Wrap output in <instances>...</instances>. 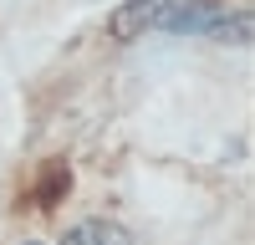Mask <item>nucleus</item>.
Instances as JSON below:
<instances>
[{
  "label": "nucleus",
  "mask_w": 255,
  "mask_h": 245,
  "mask_svg": "<svg viewBox=\"0 0 255 245\" xmlns=\"http://www.w3.org/2000/svg\"><path fill=\"white\" fill-rule=\"evenodd\" d=\"M158 31L174 36H230V15L215 0H168L158 15Z\"/></svg>",
  "instance_id": "obj_1"
},
{
  "label": "nucleus",
  "mask_w": 255,
  "mask_h": 245,
  "mask_svg": "<svg viewBox=\"0 0 255 245\" xmlns=\"http://www.w3.org/2000/svg\"><path fill=\"white\" fill-rule=\"evenodd\" d=\"M163 5H168V0H123V5L113 10V20H108L113 41H138V36H148V31H158Z\"/></svg>",
  "instance_id": "obj_2"
},
{
  "label": "nucleus",
  "mask_w": 255,
  "mask_h": 245,
  "mask_svg": "<svg viewBox=\"0 0 255 245\" xmlns=\"http://www.w3.org/2000/svg\"><path fill=\"white\" fill-rule=\"evenodd\" d=\"M61 245H133V235L123 225H113V220H82V225L67 230Z\"/></svg>",
  "instance_id": "obj_3"
}]
</instances>
